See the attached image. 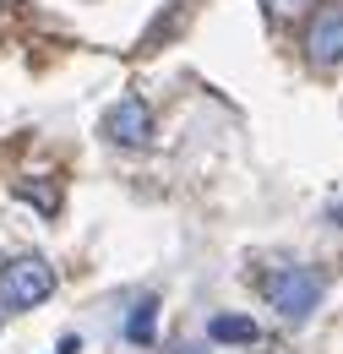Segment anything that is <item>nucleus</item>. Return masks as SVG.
Listing matches in <instances>:
<instances>
[{
	"label": "nucleus",
	"mask_w": 343,
	"mask_h": 354,
	"mask_svg": "<svg viewBox=\"0 0 343 354\" xmlns=\"http://www.w3.org/2000/svg\"><path fill=\"white\" fill-rule=\"evenodd\" d=\"M267 300L278 306L284 322H305L310 310L322 306V272H310V267H278V272H267Z\"/></svg>",
	"instance_id": "nucleus-2"
},
{
	"label": "nucleus",
	"mask_w": 343,
	"mask_h": 354,
	"mask_svg": "<svg viewBox=\"0 0 343 354\" xmlns=\"http://www.w3.org/2000/svg\"><path fill=\"white\" fill-rule=\"evenodd\" d=\"M305 49H310L316 66H338V60H343V6H327V11L310 22Z\"/></svg>",
	"instance_id": "nucleus-4"
},
{
	"label": "nucleus",
	"mask_w": 343,
	"mask_h": 354,
	"mask_svg": "<svg viewBox=\"0 0 343 354\" xmlns=\"http://www.w3.org/2000/svg\"><path fill=\"white\" fill-rule=\"evenodd\" d=\"M207 338H213V344H257L261 327L251 322V316H229V310H218L213 322H207Z\"/></svg>",
	"instance_id": "nucleus-5"
},
{
	"label": "nucleus",
	"mask_w": 343,
	"mask_h": 354,
	"mask_svg": "<svg viewBox=\"0 0 343 354\" xmlns=\"http://www.w3.org/2000/svg\"><path fill=\"white\" fill-rule=\"evenodd\" d=\"M55 295V267L44 257H11L0 262V306L6 310H33Z\"/></svg>",
	"instance_id": "nucleus-1"
},
{
	"label": "nucleus",
	"mask_w": 343,
	"mask_h": 354,
	"mask_svg": "<svg viewBox=\"0 0 343 354\" xmlns=\"http://www.w3.org/2000/svg\"><path fill=\"white\" fill-rule=\"evenodd\" d=\"M153 333H158V300L153 295H142L126 316V338L131 344H153Z\"/></svg>",
	"instance_id": "nucleus-6"
},
{
	"label": "nucleus",
	"mask_w": 343,
	"mask_h": 354,
	"mask_svg": "<svg viewBox=\"0 0 343 354\" xmlns=\"http://www.w3.org/2000/svg\"><path fill=\"white\" fill-rule=\"evenodd\" d=\"M0 322H6V306H0Z\"/></svg>",
	"instance_id": "nucleus-8"
},
{
	"label": "nucleus",
	"mask_w": 343,
	"mask_h": 354,
	"mask_svg": "<svg viewBox=\"0 0 343 354\" xmlns=\"http://www.w3.org/2000/svg\"><path fill=\"white\" fill-rule=\"evenodd\" d=\"M261 6H267V11H278V17H295V11L310 6V0H261Z\"/></svg>",
	"instance_id": "nucleus-7"
},
{
	"label": "nucleus",
	"mask_w": 343,
	"mask_h": 354,
	"mask_svg": "<svg viewBox=\"0 0 343 354\" xmlns=\"http://www.w3.org/2000/svg\"><path fill=\"white\" fill-rule=\"evenodd\" d=\"M338 223H343V213H338Z\"/></svg>",
	"instance_id": "nucleus-9"
},
{
	"label": "nucleus",
	"mask_w": 343,
	"mask_h": 354,
	"mask_svg": "<svg viewBox=\"0 0 343 354\" xmlns=\"http://www.w3.org/2000/svg\"><path fill=\"white\" fill-rule=\"evenodd\" d=\"M104 136L120 142V147H147L153 142V109L142 98H120L109 115H104Z\"/></svg>",
	"instance_id": "nucleus-3"
}]
</instances>
